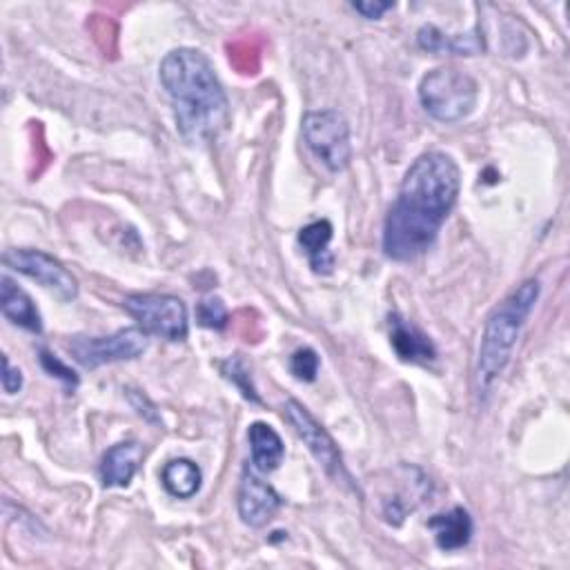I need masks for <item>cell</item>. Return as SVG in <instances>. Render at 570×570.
I'll list each match as a JSON object with an SVG mask.
<instances>
[{
	"instance_id": "1",
	"label": "cell",
	"mask_w": 570,
	"mask_h": 570,
	"mask_svg": "<svg viewBox=\"0 0 570 570\" xmlns=\"http://www.w3.org/2000/svg\"><path fill=\"white\" fill-rule=\"evenodd\" d=\"M461 192V172L444 152L421 154L406 172L399 194L384 223V252L408 263L426 254Z\"/></svg>"
},
{
	"instance_id": "2",
	"label": "cell",
	"mask_w": 570,
	"mask_h": 570,
	"mask_svg": "<svg viewBox=\"0 0 570 570\" xmlns=\"http://www.w3.org/2000/svg\"><path fill=\"white\" fill-rule=\"evenodd\" d=\"M176 130L187 145L212 143L230 123L227 94L212 61L192 48L172 50L159 68Z\"/></svg>"
},
{
	"instance_id": "3",
	"label": "cell",
	"mask_w": 570,
	"mask_h": 570,
	"mask_svg": "<svg viewBox=\"0 0 570 570\" xmlns=\"http://www.w3.org/2000/svg\"><path fill=\"white\" fill-rule=\"evenodd\" d=\"M539 281L528 278L488 315L475 364V393L479 404L488 401L497 381L506 373L521 328L539 299Z\"/></svg>"
},
{
	"instance_id": "4",
	"label": "cell",
	"mask_w": 570,
	"mask_h": 570,
	"mask_svg": "<svg viewBox=\"0 0 570 570\" xmlns=\"http://www.w3.org/2000/svg\"><path fill=\"white\" fill-rule=\"evenodd\" d=\"M419 101L428 116L439 123L468 119L479 101V85L472 77L455 68H437L419 83Z\"/></svg>"
},
{
	"instance_id": "5",
	"label": "cell",
	"mask_w": 570,
	"mask_h": 570,
	"mask_svg": "<svg viewBox=\"0 0 570 570\" xmlns=\"http://www.w3.org/2000/svg\"><path fill=\"white\" fill-rule=\"evenodd\" d=\"M125 313L136 326L152 337L179 344L190 335L187 308L179 297L172 295H130L123 302Z\"/></svg>"
},
{
	"instance_id": "6",
	"label": "cell",
	"mask_w": 570,
	"mask_h": 570,
	"mask_svg": "<svg viewBox=\"0 0 570 570\" xmlns=\"http://www.w3.org/2000/svg\"><path fill=\"white\" fill-rule=\"evenodd\" d=\"M306 145L330 170L344 172L353 161L350 125L337 110L308 112L302 123Z\"/></svg>"
},
{
	"instance_id": "7",
	"label": "cell",
	"mask_w": 570,
	"mask_h": 570,
	"mask_svg": "<svg viewBox=\"0 0 570 570\" xmlns=\"http://www.w3.org/2000/svg\"><path fill=\"white\" fill-rule=\"evenodd\" d=\"M147 346L150 335L136 326L123 328L110 337H74L68 344V350L85 370H96L108 364L134 362L147 350Z\"/></svg>"
},
{
	"instance_id": "8",
	"label": "cell",
	"mask_w": 570,
	"mask_h": 570,
	"mask_svg": "<svg viewBox=\"0 0 570 570\" xmlns=\"http://www.w3.org/2000/svg\"><path fill=\"white\" fill-rule=\"evenodd\" d=\"M3 261L14 272L37 281L41 288L52 293L63 304H70L79 297L77 276L48 252L32 250V247H12L3 254Z\"/></svg>"
},
{
	"instance_id": "9",
	"label": "cell",
	"mask_w": 570,
	"mask_h": 570,
	"mask_svg": "<svg viewBox=\"0 0 570 570\" xmlns=\"http://www.w3.org/2000/svg\"><path fill=\"white\" fill-rule=\"evenodd\" d=\"M285 419L291 421V426L295 428L297 437L308 446L311 455L317 459V464L337 481H344L353 488L355 481L350 477V472L346 470V464H344V457H342V450L339 446L335 444V439L330 437V432L311 415V410L299 404L297 399H291L285 401ZM359 490V488H357Z\"/></svg>"
},
{
	"instance_id": "10",
	"label": "cell",
	"mask_w": 570,
	"mask_h": 570,
	"mask_svg": "<svg viewBox=\"0 0 570 570\" xmlns=\"http://www.w3.org/2000/svg\"><path fill=\"white\" fill-rule=\"evenodd\" d=\"M236 503H238L241 521L245 526L263 528L278 512V508L283 506V499L269 484H265L250 468H245L243 477H241V484H238Z\"/></svg>"
},
{
	"instance_id": "11",
	"label": "cell",
	"mask_w": 570,
	"mask_h": 570,
	"mask_svg": "<svg viewBox=\"0 0 570 570\" xmlns=\"http://www.w3.org/2000/svg\"><path fill=\"white\" fill-rule=\"evenodd\" d=\"M388 333L390 346L401 362L415 366H430L437 362V348L432 339L399 313L388 317Z\"/></svg>"
},
{
	"instance_id": "12",
	"label": "cell",
	"mask_w": 570,
	"mask_h": 570,
	"mask_svg": "<svg viewBox=\"0 0 570 570\" xmlns=\"http://www.w3.org/2000/svg\"><path fill=\"white\" fill-rule=\"evenodd\" d=\"M0 311H3V317L8 322H12L14 326L41 335L43 333V317L34 304V299L19 288V285L6 274L0 278Z\"/></svg>"
},
{
	"instance_id": "13",
	"label": "cell",
	"mask_w": 570,
	"mask_h": 570,
	"mask_svg": "<svg viewBox=\"0 0 570 570\" xmlns=\"http://www.w3.org/2000/svg\"><path fill=\"white\" fill-rule=\"evenodd\" d=\"M143 450L136 441H121L112 446L101 461V481L105 488H128L139 472Z\"/></svg>"
},
{
	"instance_id": "14",
	"label": "cell",
	"mask_w": 570,
	"mask_h": 570,
	"mask_svg": "<svg viewBox=\"0 0 570 570\" xmlns=\"http://www.w3.org/2000/svg\"><path fill=\"white\" fill-rule=\"evenodd\" d=\"M428 528L435 532V543L446 552L466 548L472 539V532H475L472 517L461 506H455L446 512L432 515L428 519Z\"/></svg>"
},
{
	"instance_id": "15",
	"label": "cell",
	"mask_w": 570,
	"mask_h": 570,
	"mask_svg": "<svg viewBox=\"0 0 570 570\" xmlns=\"http://www.w3.org/2000/svg\"><path fill=\"white\" fill-rule=\"evenodd\" d=\"M417 43H419L421 50H426L430 54H439V57H446V54L475 57L477 52L484 50L479 28L472 34H466V37H450V34H444L435 26H424L417 34Z\"/></svg>"
},
{
	"instance_id": "16",
	"label": "cell",
	"mask_w": 570,
	"mask_h": 570,
	"mask_svg": "<svg viewBox=\"0 0 570 570\" xmlns=\"http://www.w3.org/2000/svg\"><path fill=\"white\" fill-rule=\"evenodd\" d=\"M247 439H250L252 466L258 472H274L285 457V446H283V439L278 437V432L272 426L256 421L250 426Z\"/></svg>"
},
{
	"instance_id": "17",
	"label": "cell",
	"mask_w": 570,
	"mask_h": 570,
	"mask_svg": "<svg viewBox=\"0 0 570 570\" xmlns=\"http://www.w3.org/2000/svg\"><path fill=\"white\" fill-rule=\"evenodd\" d=\"M330 241H333L330 221H315L299 232V243L306 250L315 274H333L335 269V254L330 252Z\"/></svg>"
},
{
	"instance_id": "18",
	"label": "cell",
	"mask_w": 570,
	"mask_h": 570,
	"mask_svg": "<svg viewBox=\"0 0 570 570\" xmlns=\"http://www.w3.org/2000/svg\"><path fill=\"white\" fill-rule=\"evenodd\" d=\"M165 490L176 499H192L203 484V472L192 459H172L161 472Z\"/></svg>"
},
{
	"instance_id": "19",
	"label": "cell",
	"mask_w": 570,
	"mask_h": 570,
	"mask_svg": "<svg viewBox=\"0 0 570 570\" xmlns=\"http://www.w3.org/2000/svg\"><path fill=\"white\" fill-rule=\"evenodd\" d=\"M218 368H221V375H223L232 386H236L238 393H241L247 401H252V404H263L261 397H258V393H256V388H254L252 373H250V368L245 366V362H243L241 357H227V359H223V362L218 364Z\"/></svg>"
},
{
	"instance_id": "20",
	"label": "cell",
	"mask_w": 570,
	"mask_h": 570,
	"mask_svg": "<svg viewBox=\"0 0 570 570\" xmlns=\"http://www.w3.org/2000/svg\"><path fill=\"white\" fill-rule=\"evenodd\" d=\"M196 322H199V326L210 328V330H223V328H227V324H230V313H227L223 299H218V297H214V295L201 299L199 306H196Z\"/></svg>"
},
{
	"instance_id": "21",
	"label": "cell",
	"mask_w": 570,
	"mask_h": 570,
	"mask_svg": "<svg viewBox=\"0 0 570 570\" xmlns=\"http://www.w3.org/2000/svg\"><path fill=\"white\" fill-rule=\"evenodd\" d=\"M319 366H322V359L313 348H299L291 357V373L304 384H313L317 379Z\"/></svg>"
},
{
	"instance_id": "22",
	"label": "cell",
	"mask_w": 570,
	"mask_h": 570,
	"mask_svg": "<svg viewBox=\"0 0 570 570\" xmlns=\"http://www.w3.org/2000/svg\"><path fill=\"white\" fill-rule=\"evenodd\" d=\"M41 366H43L52 377H57L59 381H63L70 393H74V390L79 388V375H77L70 366H65L57 355H52V353L45 350V348L41 350Z\"/></svg>"
},
{
	"instance_id": "23",
	"label": "cell",
	"mask_w": 570,
	"mask_h": 570,
	"mask_svg": "<svg viewBox=\"0 0 570 570\" xmlns=\"http://www.w3.org/2000/svg\"><path fill=\"white\" fill-rule=\"evenodd\" d=\"M128 393V399H130V404L136 408V413L141 415V417H145L147 421H152V424H161V417H159V410H156V406L141 393V390H132V388H128L125 390Z\"/></svg>"
},
{
	"instance_id": "24",
	"label": "cell",
	"mask_w": 570,
	"mask_h": 570,
	"mask_svg": "<svg viewBox=\"0 0 570 570\" xmlns=\"http://www.w3.org/2000/svg\"><path fill=\"white\" fill-rule=\"evenodd\" d=\"M3 390L8 395H19L23 390V373L21 368L12 366L8 355H3Z\"/></svg>"
},
{
	"instance_id": "25",
	"label": "cell",
	"mask_w": 570,
	"mask_h": 570,
	"mask_svg": "<svg viewBox=\"0 0 570 570\" xmlns=\"http://www.w3.org/2000/svg\"><path fill=\"white\" fill-rule=\"evenodd\" d=\"M353 10L368 21H379L386 12L395 10V3H377V0L373 3V0H368V3H353Z\"/></svg>"
}]
</instances>
